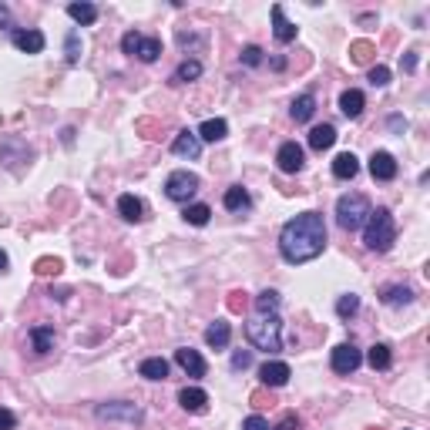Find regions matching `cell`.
<instances>
[{
	"label": "cell",
	"instance_id": "obj_1",
	"mask_svg": "<svg viewBox=\"0 0 430 430\" xmlns=\"http://www.w3.org/2000/svg\"><path fill=\"white\" fill-rule=\"evenodd\" d=\"M323 249H326V222H323L319 212L296 215V219H290V222L282 226V232H279V253H282V259L292 263V266L323 255Z\"/></svg>",
	"mask_w": 430,
	"mask_h": 430
},
{
	"label": "cell",
	"instance_id": "obj_2",
	"mask_svg": "<svg viewBox=\"0 0 430 430\" xmlns=\"http://www.w3.org/2000/svg\"><path fill=\"white\" fill-rule=\"evenodd\" d=\"M363 242L373 253H390V246L397 242V222H393L390 209L380 205L377 212H370L367 226H363Z\"/></svg>",
	"mask_w": 430,
	"mask_h": 430
},
{
	"label": "cell",
	"instance_id": "obj_3",
	"mask_svg": "<svg viewBox=\"0 0 430 430\" xmlns=\"http://www.w3.org/2000/svg\"><path fill=\"white\" fill-rule=\"evenodd\" d=\"M246 336L255 350H266V353H276L282 350V319L272 313V316H259L255 323L246 326Z\"/></svg>",
	"mask_w": 430,
	"mask_h": 430
},
{
	"label": "cell",
	"instance_id": "obj_4",
	"mask_svg": "<svg viewBox=\"0 0 430 430\" xmlns=\"http://www.w3.org/2000/svg\"><path fill=\"white\" fill-rule=\"evenodd\" d=\"M370 202H367V195H343L340 202H336V222H340L346 232H356V228H363L367 226V219H370Z\"/></svg>",
	"mask_w": 430,
	"mask_h": 430
},
{
	"label": "cell",
	"instance_id": "obj_5",
	"mask_svg": "<svg viewBox=\"0 0 430 430\" xmlns=\"http://www.w3.org/2000/svg\"><path fill=\"white\" fill-rule=\"evenodd\" d=\"M121 51L131 54V57H138V61H145V64H152V61H158V54H162V40L141 38L138 31H128L125 38H121Z\"/></svg>",
	"mask_w": 430,
	"mask_h": 430
},
{
	"label": "cell",
	"instance_id": "obj_6",
	"mask_svg": "<svg viewBox=\"0 0 430 430\" xmlns=\"http://www.w3.org/2000/svg\"><path fill=\"white\" fill-rule=\"evenodd\" d=\"M195 192H199V175L195 172H172L168 182H165V195L172 202H189Z\"/></svg>",
	"mask_w": 430,
	"mask_h": 430
},
{
	"label": "cell",
	"instance_id": "obj_7",
	"mask_svg": "<svg viewBox=\"0 0 430 430\" xmlns=\"http://www.w3.org/2000/svg\"><path fill=\"white\" fill-rule=\"evenodd\" d=\"M101 420H128V424H138L141 420V407L128 404V400H118V404H101L94 410Z\"/></svg>",
	"mask_w": 430,
	"mask_h": 430
},
{
	"label": "cell",
	"instance_id": "obj_8",
	"mask_svg": "<svg viewBox=\"0 0 430 430\" xmlns=\"http://www.w3.org/2000/svg\"><path fill=\"white\" fill-rule=\"evenodd\" d=\"M360 363H363V356H360V350H356L353 343H340L333 350V370L336 373H353Z\"/></svg>",
	"mask_w": 430,
	"mask_h": 430
},
{
	"label": "cell",
	"instance_id": "obj_9",
	"mask_svg": "<svg viewBox=\"0 0 430 430\" xmlns=\"http://www.w3.org/2000/svg\"><path fill=\"white\" fill-rule=\"evenodd\" d=\"M370 175L377 182H393L397 178V158L390 152H373L370 155Z\"/></svg>",
	"mask_w": 430,
	"mask_h": 430
},
{
	"label": "cell",
	"instance_id": "obj_10",
	"mask_svg": "<svg viewBox=\"0 0 430 430\" xmlns=\"http://www.w3.org/2000/svg\"><path fill=\"white\" fill-rule=\"evenodd\" d=\"M259 380H263V387H286L290 383V363L269 360V363L259 367Z\"/></svg>",
	"mask_w": 430,
	"mask_h": 430
},
{
	"label": "cell",
	"instance_id": "obj_11",
	"mask_svg": "<svg viewBox=\"0 0 430 430\" xmlns=\"http://www.w3.org/2000/svg\"><path fill=\"white\" fill-rule=\"evenodd\" d=\"M276 162H279V168L286 172V175H296L299 168H303V148L296 145V141H286L282 148H279V155H276Z\"/></svg>",
	"mask_w": 430,
	"mask_h": 430
},
{
	"label": "cell",
	"instance_id": "obj_12",
	"mask_svg": "<svg viewBox=\"0 0 430 430\" xmlns=\"http://www.w3.org/2000/svg\"><path fill=\"white\" fill-rule=\"evenodd\" d=\"M175 363L189 377H205V360H202V353L199 350H192V346H182V350H175Z\"/></svg>",
	"mask_w": 430,
	"mask_h": 430
},
{
	"label": "cell",
	"instance_id": "obj_13",
	"mask_svg": "<svg viewBox=\"0 0 430 430\" xmlns=\"http://www.w3.org/2000/svg\"><path fill=\"white\" fill-rule=\"evenodd\" d=\"M172 152L182 155V158H199L202 155V141L195 131H178L175 141H172Z\"/></svg>",
	"mask_w": 430,
	"mask_h": 430
},
{
	"label": "cell",
	"instance_id": "obj_14",
	"mask_svg": "<svg viewBox=\"0 0 430 430\" xmlns=\"http://www.w3.org/2000/svg\"><path fill=\"white\" fill-rule=\"evenodd\" d=\"M44 34L40 31H13V48L17 51H24V54H40L44 51Z\"/></svg>",
	"mask_w": 430,
	"mask_h": 430
},
{
	"label": "cell",
	"instance_id": "obj_15",
	"mask_svg": "<svg viewBox=\"0 0 430 430\" xmlns=\"http://www.w3.org/2000/svg\"><path fill=\"white\" fill-rule=\"evenodd\" d=\"M178 404H182V410H189V414H202L205 407H209V393L202 387H185V390L178 393Z\"/></svg>",
	"mask_w": 430,
	"mask_h": 430
},
{
	"label": "cell",
	"instance_id": "obj_16",
	"mask_svg": "<svg viewBox=\"0 0 430 430\" xmlns=\"http://www.w3.org/2000/svg\"><path fill=\"white\" fill-rule=\"evenodd\" d=\"M272 34H276L279 44H290V40H296V24H290V21H286L282 4H276V7H272Z\"/></svg>",
	"mask_w": 430,
	"mask_h": 430
},
{
	"label": "cell",
	"instance_id": "obj_17",
	"mask_svg": "<svg viewBox=\"0 0 430 430\" xmlns=\"http://www.w3.org/2000/svg\"><path fill=\"white\" fill-rule=\"evenodd\" d=\"M363 108H367V98H363V91L346 88V91L340 94V111L346 114V118H360V114H363Z\"/></svg>",
	"mask_w": 430,
	"mask_h": 430
},
{
	"label": "cell",
	"instance_id": "obj_18",
	"mask_svg": "<svg viewBox=\"0 0 430 430\" xmlns=\"http://www.w3.org/2000/svg\"><path fill=\"white\" fill-rule=\"evenodd\" d=\"M333 145H336V128L333 125H316L309 131V148H313V152H326Z\"/></svg>",
	"mask_w": 430,
	"mask_h": 430
},
{
	"label": "cell",
	"instance_id": "obj_19",
	"mask_svg": "<svg viewBox=\"0 0 430 430\" xmlns=\"http://www.w3.org/2000/svg\"><path fill=\"white\" fill-rule=\"evenodd\" d=\"M228 340H232V329H228V323H222V319H215L212 326L205 329V343H209L212 350H226Z\"/></svg>",
	"mask_w": 430,
	"mask_h": 430
},
{
	"label": "cell",
	"instance_id": "obj_20",
	"mask_svg": "<svg viewBox=\"0 0 430 430\" xmlns=\"http://www.w3.org/2000/svg\"><path fill=\"white\" fill-rule=\"evenodd\" d=\"M290 114H292V121H309V118L316 114V98H313V94H299V98H292Z\"/></svg>",
	"mask_w": 430,
	"mask_h": 430
},
{
	"label": "cell",
	"instance_id": "obj_21",
	"mask_svg": "<svg viewBox=\"0 0 430 430\" xmlns=\"http://www.w3.org/2000/svg\"><path fill=\"white\" fill-rule=\"evenodd\" d=\"M356 172H360V162H356L353 152H343V155H336V158H333V175H336V178H343V182H346V178H353Z\"/></svg>",
	"mask_w": 430,
	"mask_h": 430
},
{
	"label": "cell",
	"instance_id": "obj_22",
	"mask_svg": "<svg viewBox=\"0 0 430 430\" xmlns=\"http://www.w3.org/2000/svg\"><path fill=\"white\" fill-rule=\"evenodd\" d=\"M226 135H228V125L222 118H209V121H202V128H199V141H222Z\"/></svg>",
	"mask_w": 430,
	"mask_h": 430
},
{
	"label": "cell",
	"instance_id": "obj_23",
	"mask_svg": "<svg viewBox=\"0 0 430 430\" xmlns=\"http://www.w3.org/2000/svg\"><path fill=\"white\" fill-rule=\"evenodd\" d=\"M138 373L145 380H165V377H168V363H165L162 356H148V360H141Z\"/></svg>",
	"mask_w": 430,
	"mask_h": 430
},
{
	"label": "cell",
	"instance_id": "obj_24",
	"mask_svg": "<svg viewBox=\"0 0 430 430\" xmlns=\"http://www.w3.org/2000/svg\"><path fill=\"white\" fill-rule=\"evenodd\" d=\"M67 13H71V21H77V24H94V21H98V7L88 4V0H81V4H67Z\"/></svg>",
	"mask_w": 430,
	"mask_h": 430
},
{
	"label": "cell",
	"instance_id": "obj_25",
	"mask_svg": "<svg viewBox=\"0 0 430 430\" xmlns=\"http://www.w3.org/2000/svg\"><path fill=\"white\" fill-rule=\"evenodd\" d=\"M222 202H226L228 212H242V209H249V205H253V199H249V192L242 189V185H232V189L226 192V199H222Z\"/></svg>",
	"mask_w": 430,
	"mask_h": 430
},
{
	"label": "cell",
	"instance_id": "obj_26",
	"mask_svg": "<svg viewBox=\"0 0 430 430\" xmlns=\"http://www.w3.org/2000/svg\"><path fill=\"white\" fill-rule=\"evenodd\" d=\"M31 343H34V353H51L54 350V329L51 326H34L31 329Z\"/></svg>",
	"mask_w": 430,
	"mask_h": 430
},
{
	"label": "cell",
	"instance_id": "obj_27",
	"mask_svg": "<svg viewBox=\"0 0 430 430\" xmlns=\"http://www.w3.org/2000/svg\"><path fill=\"white\" fill-rule=\"evenodd\" d=\"M380 299L387 306H407V303H414V290L410 286H387Z\"/></svg>",
	"mask_w": 430,
	"mask_h": 430
},
{
	"label": "cell",
	"instance_id": "obj_28",
	"mask_svg": "<svg viewBox=\"0 0 430 430\" xmlns=\"http://www.w3.org/2000/svg\"><path fill=\"white\" fill-rule=\"evenodd\" d=\"M279 303H282V296H279L276 290H266L255 296V309H259V316H272L279 309Z\"/></svg>",
	"mask_w": 430,
	"mask_h": 430
},
{
	"label": "cell",
	"instance_id": "obj_29",
	"mask_svg": "<svg viewBox=\"0 0 430 430\" xmlns=\"http://www.w3.org/2000/svg\"><path fill=\"white\" fill-rule=\"evenodd\" d=\"M367 360H370V367H373V370H387L393 363L390 346H387V343H373V346H370V353H367Z\"/></svg>",
	"mask_w": 430,
	"mask_h": 430
},
{
	"label": "cell",
	"instance_id": "obj_30",
	"mask_svg": "<svg viewBox=\"0 0 430 430\" xmlns=\"http://www.w3.org/2000/svg\"><path fill=\"white\" fill-rule=\"evenodd\" d=\"M118 212H121L125 222H141V202L135 195H121L118 199Z\"/></svg>",
	"mask_w": 430,
	"mask_h": 430
},
{
	"label": "cell",
	"instance_id": "obj_31",
	"mask_svg": "<svg viewBox=\"0 0 430 430\" xmlns=\"http://www.w3.org/2000/svg\"><path fill=\"white\" fill-rule=\"evenodd\" d=\"M195 77H202V64L199 61H182L178 64V71L172 75V81H175V84H189V81H195Z\"/></svg>",
	"mask_w": 430,
	"mask_h": 430
},
{
	"label": "cell",
	"instance_id": "obj_32",
	"mask_svg": "<svg viewBox=\"0 0 430 430\" xmlns=\"http://www.w3.org/2000/svg\"><path fill=\"white\" fill-rule=\"evenodd\" d=\"M209 215H212V209H209V205L195 202V205H189V209H185V222H189V226H209Z\"/></svg>",
	"mask_w": 430,
	"mask_h": 430
},
{
	"label": "cell",
	"instance_id": "obj_33",
	"mask_svg": "<svg viewBox=\"0 0 430 430\" xmlns=\"http://www.w3.org/2000/svg\"><path fill=\"white\" fill-rule=\"evenodd\" d=\"M373 44L370 40H356V44H350V61L353 64H370V57H373Z\"/></svg>",
	"mask_w": 430,
	"mask_h": 430
},
{
	"label": "cell",
	"instance_id": "obj_34",
	"mask_svg": "<svg viewBox=\"0 0 430 430\" xmlns=\"http://www.w3.org/2000/svg\"><path fill=\"white\" fill-rule=\"evenodd\" d=\"M64 54H67V64L81 61V34H77V31L67 34V40H64Z\"/></svg>",
	"mask_w": 430,
	"mask_h": 430
},
{
	"label": "cell",
	"instance_id": "obj_35",
	"mask_svg": "<svg viewBox=\"0 0 430 430\" xmlns=\"http://www.w3.org/2000/svg\"><path fill=\"white\" fill-rule=\"evenodd\" d=\"M356 309H360V296H356V292H346V296H340V303H336V313H340L343 319L353 316Z\"/></svg>",
	"mask_w": 430,
	"mask_h": 430
},
{
	"label": "cell",
	"instance_id": "obj_36",
	"mask_svg": "<svg viewBox=\"0 0 430 430\" xmlns=\"http://www.w3.org/2000/svg\"><path fill=\"white\" fill-rule=\"evenodd\" d=\"M34 272L38 276H57L61 272V259H38L34 263Z\"/></svg>",
	"mask_w": 430,
	"mask_h": 430
},
{
	"label": "cell",
	"instance_id": "obj_37",
	"mask_svg": "<svg viewBox=\"0 0 430 430\" xmlns=\"http://www.w3.org/2000/svg\"><path fill=\"white\" fill-rule=\"evenodd\" d=\"M370 84H373V88H383V84H390V67H383V64H373V67H370Z\"/></svg>",
	"mask_w": 430,
	"mask_h": 430
},
{
	"label": "cell",
	"instance_id": "obj_38",
	"mask_svg": "<svg viewBox=\"0 0 430 430\" xmlns=\"http://www.w3.org/2000/svg\"><path fill=\"white\" fill-rule=\"evenodd\" d=\"M242 64H246V67H255V64H263V48L249 44V48L242 51Z\"/></svg>",
	"mask_w": 430,
	"mask_h": 430
},
{
	"label": "cell",
	"instance_id": "obj_39",
	"mask_svg": "<svg viewBox=\"0 0 430 430\" xmlns=\"http://www.w3.org/2000/svg\"><path fill=\"white\" fill-rule=\"evenodd\" d=\"M226 306H228V313H242L246 309V292H228Z\"/></svg>",
	"mask_w": 430,
	"mask_h": 430
},
{
	"label": "cell",
	"instance_id": "obj_40",
	"mask_svg": "<svg viewBox=\"0 0 430 430\" xmlns=\"http://www.w3.org/2000/svg\"><path fill=\"white\" fill-rule=\"evenodd\" d=\"M253 363V353L249 350H239V353H232V370H246Z\"/></svg>",
	"mask_w": 430,
	"mask_h": 430
},
{
	"label": "cell",
	"instance_id": "obj_41",
	"mask_svg": "<svg viewBox=\"0 0 430 430\" xmlns=\"http://www.w3.org/2000/svg\"><path fill=\"white\" fill-rule=\"evenodd\" d=\"M17 427V417H13L7 407H0V430H13Z\"/></svg>",
	"mask_w": 430,
	"mask_h": 430
},
{
	"label": "cell",
	"instance_id": "obj_42",
	"mask_svg": "<svg viewBox=\"0 0 430 430\" xmlns=\"http://www.w3.org/2000/svg\"><path fill=\"white\" fill-rule=\"evenodd\" d=\"M242 430H269V424L259 414H253V417H246V424H242Z\"/></svg>",
	"mask_w": 430,
	"mask_h": 430
},
{
	"label": "cell",
	"instance_id": "obj_43",
	"mask_svg": "<svg viewBox=\"0 0 430 430\" xmlns=\"http://www.w3.org/2000/svg\"><path fill=\"white\" fill-rule=\"evenodd\" d=\"M276 430H299V417H296V414H286V417L279 420Z\"/></svg>",
	"mask_w": 430,
	"mask_h": 430
},
{
	"label": "cell",
	"instance_id": "obj_44",
	"mask_svg": "<svg viewBox=\"0 0 430 430\" xmlns=\"http://www.w3.org/2000/svg\"><path fill=\"white\" fill-rule=\"evenodd\" d=\"M0 27H11V11H7V4H0Z\"/></svg>",
	"mask_w": 430,
	"mask_h": 430
},
{
	"label": "cell",
	"instance_id": "obj_45",
	"mask_svg": "<svg viewBox=\"0 0 430 430\" xmlns=\"http://www.w3.org/2000/svg\"><path fill=\"white\" fill-rule=\"evenodd\" d=\"M404 67H407V71H414V67H417V51L407 54V57H404Z\"/></svg>",
	"mask_w": 430,
	"mask_h": 430
},
{
	"label": "cell",
	"instance_id": "obj_46",
	"mask_svg": "<svg viewBox=\"0 0 430 430\" xmlns=\"http://www.w3.org/2000/svg\"><path fill=\"white\" fill-rule=\"evenodd\" d=\"M390 128H393V131H404V128H407V121H404V118H400V114H393V118H390Z\"/></svg>",
	"mask_w": 430,
	"mask_h": 430
},
{
	"label": "cell",
	"instance_id": "obj_47",
	"mask_svg": "<svg viewBox=\"0 0 430 430\" xmlns=\"http://www.w3.org/2000/svg\"><path fill=\"white\" fill-rule=\"evenodd\" d=\"M253 404H255V407H266V393L255 390V393H253Z\"/></svg>",
	"mask_w": 430,
	"mask_h": 430
},
{
	"label": "cell",
	"instance_id": "obj_48",
	"mask_svg": "<svg viewBox=\"0 0 430 430\" xmlns=\"http://www.w3.org/2000/svg\"><path fill=\"white\" fill-rule=\"evenodd\" d=\"M7 266H11V263H7V253L0 249V272H7Z\"/></svg>",
	"mask_w": 430,
	"mask_h": 430
}]
</instances>
